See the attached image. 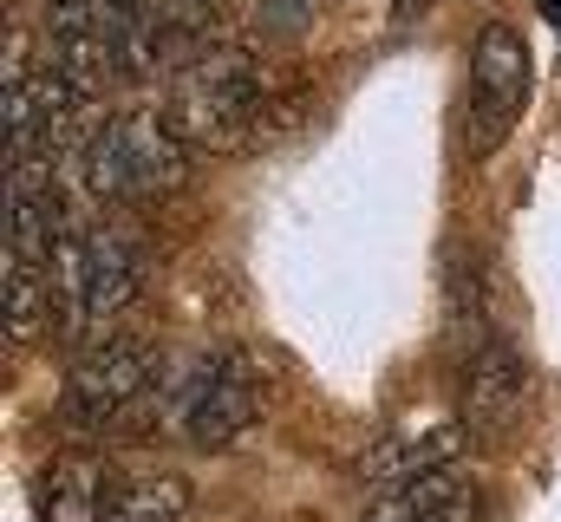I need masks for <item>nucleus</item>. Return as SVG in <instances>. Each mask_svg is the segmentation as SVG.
Listing matches in <instances>:
<instances>
[{
    "instance_id": "obj_1",
    "label": "nucleus",
    "mask_w": 561,
    "mask_h": 522,
    "mask_svg": "<svg viewBox=\"0 0 561 522\" xmlns=\"http://www.w3.org/2000/svg\"><path fill=\"white\" fill-rule=\"evenodd\" d=\"M150 438H183L196 451H222L236 438L255 431L262 418V379L249 366V353L236 347H216V353H196V360H170L150 386Z\"/></svg>"
},
{
    "instance_id": "obj_10",
    "label": "nucleus",
    "mask_w": 561,
    "mask_h": 522,
    "mask_svg": "<svg viewBox=\"0 0 561 522\" xmlns=\"http://www.w3.org/2000/svg\"><path fill=\"white\" fill-rule=\"evenodd\" d=\"M105 464L99 457H53L33 477V517L39 522H99L105 517Z\"/></svg>"
},
{
    "instance_id": "obj_6",
    "label": "nucleus",
    "mask_w": 561,
    "mask_h": 522,
    "mask_svg": "<svg viewBox=\"0 0 561 522\" xmlns=\"http://www.w3.org/2000/svg\"><path fill=\"white\" fill-rule=\"evenodd\" d=\"M523 405H529V360L503 333L477 340L463 353V424H470V438L510 431L523 418Z\"/></svg>"
},
{
    "instance_id": "obj_7",
    "label": "nucleus",
    "mask_w": 561,
    "mask_h": 522,
    "mask_svg": "<svg viewBox=\"0 0 561 522\" xmlns=\"http://www.w3.org/2000/svg\"><path fill=\"white\" fill-rule=\"evenodd\" d=\"M144 236L131 223H92L85 229V320L112 327L144 294Z\"/></svg>"
},
{
    "instance_id": "obj_9",
    "label": "nucleus",
    "mask_w": 561,
    "mask_h": 522,
    "mask_svg": "<svg viewBox=\"0 0 561 522\" xmlns=\"http://www.w3.org/2000/svg\"><path fill=\"white\" fill-rule=\"evenodd\" d=\"M366 522H477V484H470L457 464L424 470V477H412V484L386 490Z\"/></svg>"
},
{
    "instance_id": "obj_11",
    "label": "nucleus",
    "mask_w": 561,
    "mask_h": 522,
    "mask_svg": "<svg viewBox=\"0 0 561 522\" xmlns=\"http://www.w3.org/2000/svg\"><path fill=\"white\" fill-rule=\"evenodd\" d=\"M0 307H7V347H26L46 320H53V281H46V261L7 249L0 256Z\"/></svg>"
},
{
    "instance_id": "obj_4",
    "label": "nucleus",
    "mask_w": 561,
    "mask_h": 522,
    "mask_svg": "<svg viewBox=\"0 0 561 522\" xmlns=\"http://www.w3.org/2000/svg\"><path fill=\"white\" fill-rule=\"evenodd\" d=\"M157 347L144 333H105L92 347L72 353L53 418L79 438H105V431H131V418H144L150 386H157Z\"/></svg>"
},
{
    "instance_id": "obj_15",
    "label": "nucleus",
    "mask_w": 561,
    "mask_h": 522,
    "mask_svg": "<svg viewBox=\"0 0 561 522\" xmlns=\"http://www.w3.org/2000/svg\"><path fill=\"white\" fill-rule=\"evenodd\" d=\"M536 7H542V20H556L561 26V0H536Z\"/></svg>"
},
{
    "instance_id": "obj_5",
    "label": "nucleus",
    "mask_w": 561,
    "mask_h": 522,
    "mask_svg": "<svg viewBox=\"0 0 561 522\" xmlns=\"http://www.w3.org/2000/svg\"><path fill=\"white\" fill-rule=\"evenodd\" d=\"M529 105V46L516 26L490 20L470 46V150L490 157Z\"/></svg>"
},
{
    "instance_id": "obj_3",
    "label": "nucleus",
    "mask_w": 561,
    "mask_h": 522,
    "mask_svg": "<svg viewBox=\"0 0 561 522\" xmlns=\"http://www.w3.org/2000/svg\"><path fill=\"white\" fill-rule=\"evenodd\" d=\"M190 137L157 112H118L99 130H85V150L72 157V177L99 196V203H144L163 196L190 177Z\"/></svg>"
},
{
    "instance_id": "obj_14",
    "label": "nucleus",
    "mask_w": 561,
    "mask_h": 522,
    "mask_svg": "<svg viewBox=\"0 0 561 522\" xmlns=\"http://www.w3.org/2000/svg\"><path fill=\"white\" fill-rule=\"evenodd\" d=\"M386 7H392V20H399V26H412V20L431 13V0H386Z\"/></svg>"
},
{
    "instance_id": "obj_2",
    "label": "nucleus",
    "mask_w": 561,
    "mask_h": 522,
    "mask_svg": "<svg viewBox=\"0 0 561 522\" xmlns=\"http://www.w3.org/2000/svg\"><path fill=\"white\" fill-rule=\"evenodd\" d=\"M262 112H268L262 59L236 39H209L203 53H190L170 72V92H163V118L196 150H236Z\"/></svg>"
},
{
    "instance_id": "obj_13",
    "label": "nucleus",
    "mask_w": 561,
    "mask_h": 522,
    "mask_svg": "<svg viewBox=\"0 0 561 522\" xmlns=\"http://www.w3.org/2000/svg\"><path fill=\"white\" fill-rule=\"evenodd\" d=\"M307 13H313V0H262V20H268L275 33H300Z\"/></svg>"
},
{
    "instance_id": "obj_8",
    "label": "nucleus",
    "mask_w": 561,
    "mask_h": 522,
    "mask_svg": "<svg viewBox=\"0 0 561 522\" xmlns=\"http://www.w3.org/2000/svg\"><path fill=\"white\" fill-rule=\"evenodd\" d=\"M463 438H470V424H457V418H412V424H399L379 451H366V457H359V477H366V484L399 490V484H412V477H424V470L457 464Z\"/></svg>"
},
{
    "instance_id": "obj_12",
    "label": "nucleus",
    "mask_w": 561,
    "mask_h": 522,
    "mask_svg": "<svg viewBox=\"0 0 561 522\" xmlns=\"http://www.w3.org/2000/svg\"><path fill=\"white\" fill-rule=\"evenodd\" d=\"M183 510H190L183 477H125V484H112L99 522H183Z\"/></svg>"
}]
</instances>
